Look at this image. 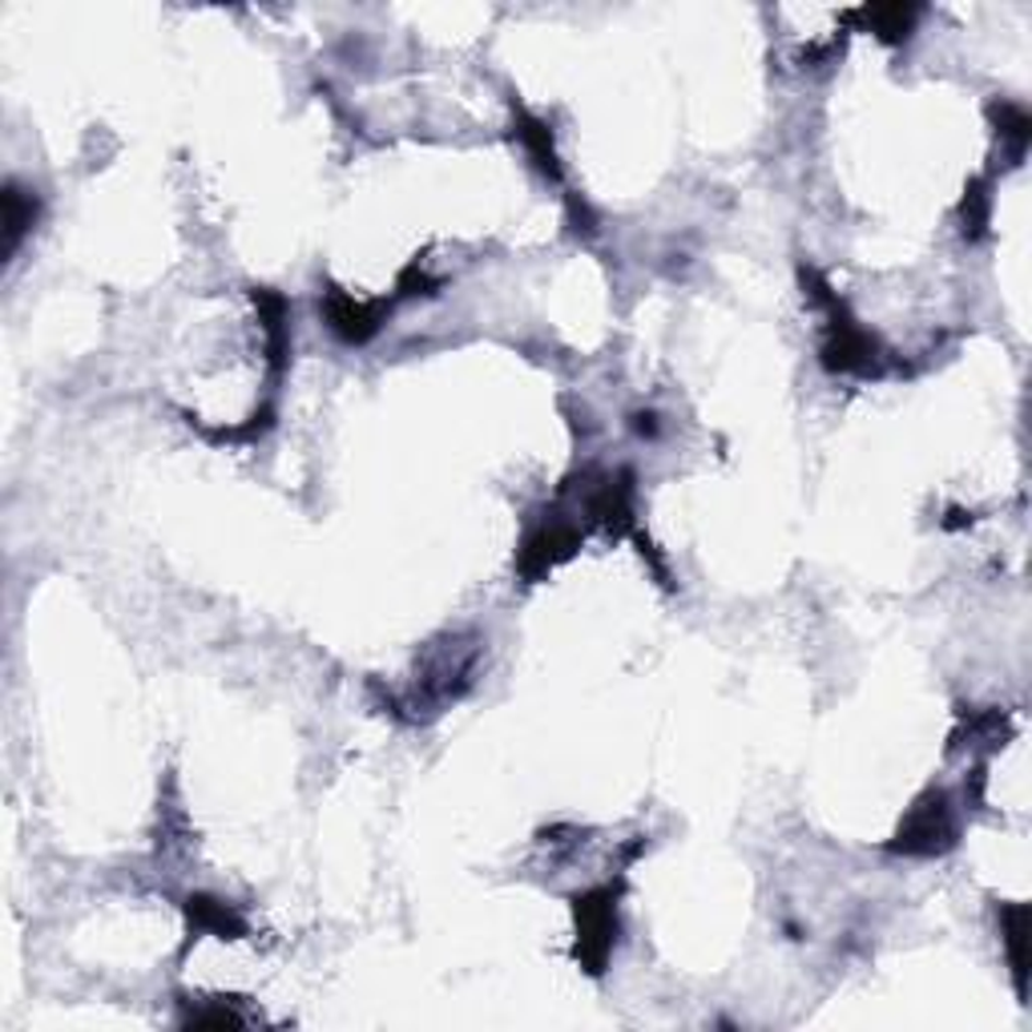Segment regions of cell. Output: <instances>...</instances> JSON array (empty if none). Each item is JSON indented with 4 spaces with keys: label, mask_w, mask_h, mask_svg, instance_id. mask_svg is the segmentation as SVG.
<instances>
[{
    "label": "cell",
    "mask_w": 1032,
    "mask_h": 1032,
    "mask_svg": "<svg viewBox=\"0 0 1032 1032\" xmlns=\"http://www.w3.org/2000/svg\"><path fill=\"white\" fill-rule=\"evenodd\" d=\"M952 811L944 806V799H936V806H919L916 815H911V823H907L904 832V847L907 851H940V847L952 844Z\"/></svg>",
    "instance_id": "cell-1"
},
{
    "label": "cell",
    "mask_w": 1032,
    "mask_h": 1032,
    "mask_svg": "<svg viewBox=\"0 0 1032 1032\" xmlns=\"http://www.w3.org/2000/svg\"><path fill=\"white\" fill-rule=\"evenodd\" d=\"M33 227V202H25L16 190H9L4 194V230H9V251L16 246V239H21V230Z\"/></svg>",
    "instance_id": "cell-2"
}]
</instances>
